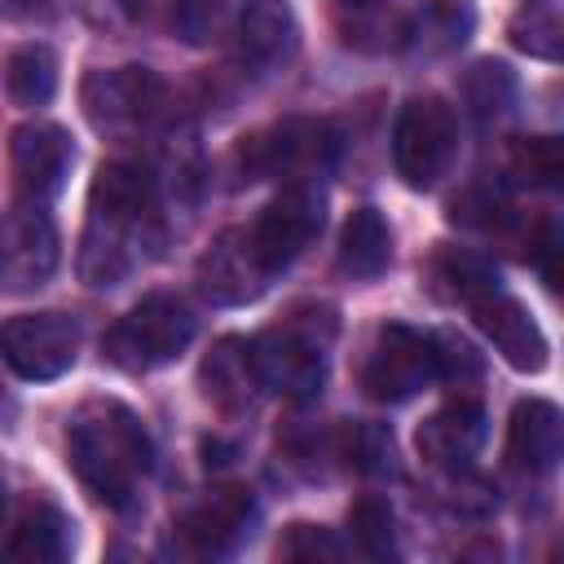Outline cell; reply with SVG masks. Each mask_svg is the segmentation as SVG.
<instances>
[{
    "instance_id": "cell-7",
    "label": "cell",
    "mask_w": 564,
    "mask_h": 564,
    "mask_svg": "<svg viewBox=\"0 0 564 564\" xmlns=\"http://www.w3.org/2000/svg\"><path fill=\"white\" fill-rule=\"evenodd\" d=\"M322 216H326V198H322L317 181H291L282 194H273L260 207V216L242 229V238H247L251 256L260 260V269L273 278L291 260L304 256V247L322 229Z\"/></svg>"
},
{
    "instance_id": "cell-20",
    "label": "cell",
    "mask_w": 564,
    "mask_h": 564,
    "mask_svg": "<svg viewBox=\"0 0 564 564\" xmlns=\"http://www.w3.org/2000/svg\"><path fill=\"white\" fill-rule=\"evenodd\" d=\"M392 264V229L375 207H357L339 229V273L352 282H375Z\"/></svg>"
},
{
    "instance_id": "cell-14",
    "label": "cell",
    "mask_w": 564,
    "mask_h": 564,
    "mask_svg": "<svg viewBox=\"0 0 564 564\" xmlns=\"http://www.w3.org/2000/svg\"><path fill=\"white\" fill-rule=\"evenodd\" d=\"M251 520L256 502L247 489H212L176 520V538L189 555H229L251 533Z\"/></svg>"
},
{
    "instance_id": "cell-3",
    "label": "cell",
    "mask_w": 564,
    "mask_h": 564,
    "mask_svg": "<svg viewBox=\"0 0 564 564\" xmlns=\"http://www.w3.org/2000/svg\"><path fill=\"white\" fill-rule=\"evenodd\" d=\"M317 308L308 313H291L278 326L260 330L256 339H247L251 348V366L264 392L291 397V401H313L326 383V344L335 335V326L317 330Z\"/></svg>"
},
{
    "instance_id": "cell-18",
    "label": "cell",
    "mask_w": 564,
    "mask_h": 564,
    "mask_svg": "<svg viewBox=\"0 0 564 564\" xmlns=\"http://www.w3.org/2000/svg\"><path fill=\"white\" fill-rule=\"evenodd\" d=\"M234 44H238V57L242 66H256V70H278L295 57L300 48V26H295V13L282 4V0H251L238 22H234Z\"/></svg>"
},
{
    "instance_id": "cell-10",
    "label": "cell",
    "mask_w": 564,
    "mask_h": 564,
    "mask_svg": "<svg viewBox=\"0 0 564 564\" xmlns=\"http://www.w3.org/2000/svg\"><path fill=\"white\" fill-rule=\"evenodd\" d=\"M62 260V238L44 203H18L0 220V291L31 295L40 291Z\"/></svg>"
},
{
    "instance_id": "cell-35",
    "label": "cell",
    "mask_w": 564,
    "mask_h": 564,
    "mask_svg": "<svg viewBox=\"0 0 564 564\" xmlns=\"http://www.w3.org/2000/svg\"><path fill=\"white\" fill-rule=\"evenodd\" d=\"M0 520H4V476H0Z\"/></svg>"
},
{
    "instance_id": "cell-17",
    "label": "cell",
    "mask_w": 564,
    "mask_h": 564,
    "mask_svg": "<svg viewBox=\"0 0 564 564\" xmlns=\"http://www.w3.org/2000/svg\"><path fill=\"white\" fill-rule=\"evenodd\" d=\"M480 445H485V410H480V401H467V397L441 405L419 427V454L445 471L471 467Z\"/></svg>"
},
{
    "instance_id": "cell-16",
    "label": "cell",
    "mask_w": 564,
    "mask_h": 564,
    "mask_svg": "<svg viewBox=\"0 0 564 564\" xmlns=\"http://www.w3.org/2000/svg\"><path fill=\"white\" fill-rule=\"evenodd\" d=\"M269 286V273L260 269V260L251 256L242 229L220 234L207 256L198 260V291L212 304H247Z\"/></svg>"
},
{
    "instance_id": "cell-19",
    "label": "cell",
    "mask_w": 564,
    "mask_h": 564,
    "mask_svg": "<svg viewBox=\"0 0 564 564\" xmlns=\"http://www.w3.org/2000/svg\"><path fill=\"white\" fill-rule=\"evenodd\" d=\"M203 388H207V397H212L220 410H247V405L264 392L260 379H256L247 339L225 335V339L212 344V352H207V361H203Z\"/></svg>"
},
{
    "instance_id": "cell-33",
    "label": "cell",
    "mask_w": 564,
    "mask_h": 564,
    "mask_svg": "<svg viewBox=\"0 0 564 564\" xmlns=\"http://www.w3.org/2000/svg\"><path fill=\"white\" fill-rule=\"evenodd\" d=\"M0 9L13 13V18H35V13L48 9V0H0Z\"/></svg>"
},
{
    "instance_id": "cell-27",
    "label": "cell",
    "mask_w": 564,
    "mask_h": 564,
    "mask_svg": "<svg viewBox=\"0 0 564 564\" xmlns=\"http://www.w3.org/2000/svg\"><path fill=\"white\" fill-rule=\"evenodd\" d=\"M348 529H352V542L361 555L370 560H388L397 555V538H392V507L375 494L357 498L352 511H348Z\"/></svg>"
},
{
    "instance_id": "cell-32",
    "label": "cell",
    "mask_w": 564,
    "mask_h": 564,
    "mask_svg": "<svg viewBox=\"0 0 564 564\" xmlns=\"http://www.w3.org/2000/svg\"><path fill=\"white\" fill-rule=\"evenodd\" d=\"M75 4L97 31H110V35H123L145 18V0H75Z\"/></svg>"
},
{
    "instance_id": "cell-13",
    "label": "cell",
    "mask_w": 564,
    "mask_h": 564,
    "mask_svg": "<svg viewBox=\"0 0 564 564\" xmlns=\"http://www.w3.org/2000/svg\"><path fill=\"white\" fill-rule=\"evenodd\" d=\"M467 308H471L476 326L485 330V339L498 348V357H502L511 370H520V375H538V370L546 366L551 344H546L538 317H533L516 295H507L502 286H494L489 295H480V300L467 304Z\"/></svg>"
},
{
    "instance_id": "cell-6",
    "label": "cell",
    "mask_w": 564,
    "mask_h": 564,
    "mask_svg": "<svg viewBox=\"0 0 564 564\" xmlns=\"http://www.w3.org/2000/svg\"><path fill=\"white\" fill-rule=\"evenodd\" d=\"M454 154H458V119H454V110L436 93L410 97L397 110V123H392L397 176L410 189H432L449 172Z\"/></svg>"
},
{
    "instance_id": "cell-23",
    "label": "cell",
    "mask_w": 564,
    "mask_h": 564,
    "mask_svg": "<svg viewBox=\"0 0 564 564\" xmlns=\"http://www.w3.org/2000/svg\"><path fill=\"white\" fill-rule=\"evenodd\" d=\"M4 88L13 97V106L22 110H35V106H48L53 93H57V57L48 44H22L9 53V66H4Z\"/></svg>"
},
{
    "instance_id": "cell-26",
    "label": "cell",
    "mask_w": 564,
    "mask_h": 564,
    "mask_svg": "<svg viewBox=\"0 0 564 564\" xmlns=\"http://www.w3.org/2000/svg\"><path fill=\"white\" fill-rule=\"evenodd\" d=\"M463 97L476 119H498L516 101V75L502 62H476L463 79Z\"/></svg>"
},
{
    "instance_id": "cell-15",
    "label": "cell",
    "mask_w": 564,
    "mask_h": 564,
    "mask_svg": "<svg viewBox=\"0 0 564 564\" xmlns=\"http://www.w3.org/2000/svg\"><path fill=\"white\" fill-rule=\"evenodd\" d=\"M564 454V414L555 401L546 397H524L511 405V419H507V458L511 467L529 471V476H542L560 463Z\"/></svg>"
},
{
    "instance_id": "cell-1",
    "label": "cell",
    "mask_w": 564,
    "mask_h": 564,
    "mask_svg": "<svg viewBox=\"0 0 564 564\" xmlns=\"http://www.w3.org/2000/svg\"><path fill=\"white\" fill-rule=\"evenodd\" d=\"M163 247L159 185L145 167L110 159L88 185V220L79 238V278L88 286H119Z\"/></svg>"
},
{
    "instance_id": "cell-22",
    "label": "cell",
    "mask_w": 564,
    "mask_h": 564,
    "mask_svg": "<svg viewBox=\"0 0 564 564\" xmlns=\"http://www.w3.org/2000/svg\"><path fill=\"white\" fill-rule=\"evenodd\" d=\"M427 278L436 286V295L454 300V304H476L480 295L502 286L494 264L485 256H476V251H463V247H441L432 256V264H427Z\"/></svg>"
},
{
    "instance_id": "cell-34",
    "label": "cell",
    "mask_w": 564,
    "mask_h": 564,
    "mask_svg": "<svg viewBox=\"0 0 564 564\" xmlns=\"http://www.w3.org/2000/svg\"><path fill=\"white\" fill-rule=\"evenodd\" d=\"M344 9H375V4H383V0H339Z\"/></svg>"
},
{
    "instance_id": "cell-11",
    "label": "cell",
    "mask_w": 564,
    "mask_h": 564,
    "mask_svg": "<svg viewBox=\"0 0 564 564\" xmlns=\"http://www.w3.org/2000/svg\"><path fill=\"white\" fill-rule=\"evenodd\" d=\"M0 357L18 379H62L79 357V326L66 313H18L0 322Z\"/></svg>"
},
{
    "instance_id": "cell-25",
    "label": "cell",
    "mask_w": 564,
    "mask_h": 564,
    "mask_svg": "<svg viewBox=\"0 0 564 564\" xmlns=\"http://www.w3.org/2000/svg\"><path fill=\"white\" fill-rule=\"evenodd\" d=\"M507 35H511V44H516L520 53L542 57V62H560V53H564V26H560V13H555L551 4H529V9H520V13L511 18Z\"/></svg>"
},
{
    "instance_id": "cell-12",
    "label": "cell",
    "mask_w": 564,
    "mask_h": 564,
    "mask_svg": "<svg viewBox=\"0 0 564 564\" xmlns=\"http://www.w3.org/2000/svg\"><path fill=\"white\" fill-rule=\"evenodd\" d=\"M9 163H13V185L22 203H48L62 194L75 163L70 132L57 123H22L9 141Z\"/></svg>"
},
{
    "instance_id": "cell-5",
    "label": "cell",
    "mask_w": 564,
    "mask_h": 564,
    "mask_svg": "<svg viewBox=\"0 0 564 564\" xmlns=\"http://www.w3.org/2000/svg\"><path fill=\"white\" fill-rule=\"evenodd\" d=\"M339 154V137L326 119H286L256 137H242L234 163L238 181H264V176H291V181H317Z\"/></svg>"
},
{
    "instance_id": "cell-31",
    "label": "cell",
    "mask_w": 564,
    "mask_h": 564,
    "mask_svg": "<svg viewBox=\"0 0 564 564\" xmlns=\"http://www.w3.org/2000/svg\"><path fill=\"white\" fill-rule=\"evenodd\" d=\"M220 0H172V26L185 44H207L220 31Z\"/></svg>"
},
{
    "instance_id": "cell-29",
    "label": "cell",
    "mask_w": 564,
    "mask_h": 564,
    "mask_svg": "<svg viewBox=\"0 0 564 564\" xmlns=\"http://www.w3.org/2000/svg\"><path fill=\"white\" fill-rule=\"evenodd\" d=\"M432 361H436V379L441 383H458V388L480 379V370H485L480 352L458 330H436L432 335Z\"/></svg>"
},
{
    "instance_id": "cell-21",
    "label": "cell",
    "mask_w": 564,
    "mask_h": 564,
    "mask_svg": "<svg viewBox=\"0 0 564 564\" xmlns=\"http://www.w3.org/2000/svg\"><path fill=\"white\" fill-rule=\"evenodd\" d=\"M66 555H70L66 516L53 502H31L18 516V524H13L9 542H4V560H13V564H57Z\"/></svg>"
},
{
    "instance_id": "cell-30",
    "label": "cell",
    "mask_w": 564,
    "mask_h": 564,
    "mask_svg": "<svg viewBox=\"0 0 564 564\" xmlns=\"http://www.w3.org/2000/svg\"><path fill=\"white\" fill-rule=\"evenodd\" d=\"M282 560H344V542L322 524H286L278 538Z\"/></svg>"
},
{
    "instance_id": "cell-24",
    "label": "cell",
    "mask_w": 564,
    "mask_h": 564,
    "mask_svg": "<svg viewBox=\"0 0 564 564\" xmlns=\"http://www.w3.org/2000/svg\"><path fill=\"white\" fill-rule=\"evenodd\" d=\"M163 176L172 185L176 198L194 203L198 189H203V176H207V163H203V150H198V132L189 123H176L167 132V145H163Z\"/></svg>"
},
{
    "instance_id": "cell-28",
    "label": "cell",
    "mask_w": 564,
    "mask_h": 564,
    "mask_svg": "<svg viewBox=\"0 0 564 564\" xmlns=\"http://www.w3.org/2000/svg\"><path fill=\"white\" fill-rule=\"evenodd\" d=\"M511 172L524 185H555L564 176V150L555 137H524L511 145Z\"/></svg>"
},
{
    "instance_id": "cell-4",
    "label": "cell",
    "mask_w": 564,
    "mask_h": 564,
    "mask_svg": "<svg viewBox=\"0 0 564 564\" xmlns=\"http://www.w3.org/2000/svg\"><path fill=\"white\" fill-rule=\"evenodd\" d=\"M194 339V313L181 295L154 291L145 295L137 308H128L101 339V352L110 366L141 375V370H159L167 361H176Z\"/></svg>"
},
{
    "instance_id": "cell-8",
    "label": "cell",
    "mask_w": 564,
    "mask_h": 564,
    "mask_svg": "<svg viewBox=\"0 0 564 564\" xmlns=\"http://www.w3.org/2000/svg\"><path fill=\"white\" fill-rule=\"evenodd\" d=\"M163 79L150 66H115L88 70L79 84V106L97 132L132 137L163 115Z\"/></svg>"
},
{
    "instance_id": "cell-9",
    "label": "cell",
    "mask_w": 564,
    "mask_h": 564,
    "mask_svg": "<svg viewBox=\"0 0 564 564\" xmlns=\"http://www.w3.org/2000/svg\"><path fill=\"white\" fill-rule=\"evenodd\" d=\"M432 379H436L432 335L414 330L405 322H383L366 348V361H361V392L370 401L401 405V401L419 397Z\"/></svg>"
},
{
    "instance_id": "cell-2",
    "label": "cell",
    "mask_w": 564,
    "mask_h": 564,
    "mask_svg": "<svg viewBox=\"0 0 564 564\" xmlns=\"http://www.w3.org/2000/svg\"><path fill=\"white\" fill-rule=\"evenodd\" d=\"M66 463L97 502L128 511L154 467V445L128 405L88 401L66 427Z\"/></svg>"
}]
</instances>
